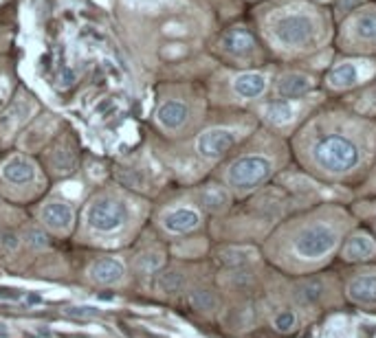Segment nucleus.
Wrapping results in <instances>:
<instances>
[{
	"label": "nucleus",
	"mask_w": 376,
	"mask_h": 338,
	"mask_svg": "<svg viewBox=\"0 0 376 338\" xmlns=\"http://www.w3.org/2000/svg\"><path fill=\"white\" fill-rule=\"evenodd\" d=\"M292 147L310 174L326 181H346L361 174L374 158L376 125L359 114L321 112L301 125Z\"/></svg>",
	"instance_id": "1"
},
{
	"label": "nucleus",
	"mask_w": 376,
	"mask_h": 338,
	"mask_svg": "<svg viewBox=\"0 0 376 338\" xmlns=\"http://www.w3.org/2000/svg\"><path fill=\"white\" fill-rule=\"evenodd\" d=\"M266 47L281 60H304L323 53L332 40V18L310 0H275L258 12Z\"/></svg>",
	"instance_id": "2"
},
{
	"label": "nucleus",
	"mask_w": 376,
	"mask_h": 338,
	"mask_svg": "<svg viewBox=\"0 0 376 338\" xmlns=\"http://www.w3.org/2000/svg\"><path fill=\"white\" fill-rule=\"evenodd\" d=\"M348 226V213L337 207H323L304 218L288 222L277 233L281 266L292 270L321 266L337 250Z\"/></svg>",
	"instance_id": "3"
},
{
	"label": "nucleus",
	"mask_w": 376,
	"mask_h": 338,
	"mask_svg": "<svg viewBox=\"0 0 376 338\" xmlns=\"http://www.w3.org/2000/svg\"><path fill=\"white\" fill-rule=\"evenodd\" d=\"M284 152H286L284 147L279 152L273 150V147H266V150H255L238 156L225 172L227 185L238 194L255 192L258 187H262L275 174L277 165L284 163L286 158Z\"/></svg>",
	"instance_id": "4"
},
{
	"label": "nucleus",
	"mask_w": 376,
	"mask_h": 338,
	"mask_svg": "<svg viewBox=\"0 0 376 338\" xmlns=\"http://www.w3.org/2000/svg\"><path fill=\"white\" fill-rule=\"evenodd\" d=\"M337 42L343 53L370 57L376 53V5H361L341 20Z\"/></svg>",
	"instance_id": "5"
},
{
	"label": "nucleus",
	"mask_w": 376,
	"mask_h": 338,
	"mask_svg": "<svg viewBox=\"0 0 376 338\" xmlns=\"http://www.w3.org/2000/svg\"><path fill=\"white\" fill-rule=\"evenodd\" d=\"M376 77V60L363 55H350L334 60L328 73L323 75V83L332 92H348L361 88Z\"/></svg>",
	"instance_id": "6"
},
{
	"label": "nucleus",
	"mask_w": 376,
	"mask_h": 338,
	"mask_svg": "<svg viewBox=\"0 0 376 338\" xmlns=\"http://www.w3.org/2000/svg\"><path fill=\"white\" fill-rule=\"evenodd\" d=\"M321 101L319 94H308L304 99H275L260 105V117L264 119L268 128L279 134H288L297 123H301L308 112Z\"/></svg>",
	"instance_id": "7"
},
{
	"label": "nucleus",
	"mask_w": 376,
	"mask_h": 338,
	"mask_svg": "<svg viewBox=\"0 0 376 338\" xmlns=\"http://www.w3.org/2000/svg\"><path fill=\"white\" fill-rule=\"evenodd\" d=\"M128 220V209L112 196L95 198L86 209V224L97 233H114Z\"/></svg>",
	"instance_id": "8"
},
{
	"label": "nucleus",
	"mask_w": 376,
	"mask_h": 338,
	"mask_svg": "<svg viewBox=\"0 0 376 338\" xmlns=\"http://www.w3.org/2000/svg\"><path fill=\"white\" fill-rule=\"evenodd\" d=\"M240 139H242V128H236V125H214V128H207L205 132L198 134L196 152L205 161H218L227 152H231Z\"/></svg>",
	"instance_id": "9"
},
{
	"label": "nucleus",
	"mask_w": 376,
	"mask_h": 338,
	"mask_svg": "<svg viewBox=\"0 0 376 338\" xmlns=\"http://www.w3.org/2000/svg\"><path fill=\"white\" fill-rule=\"evenodd\" d=\"M317 83L319 79L312 73L288 68L281 70L273 79L271 88H273V94L277 99H304L308 94H315Z\"/></svg>",
	"instance_id": "10"
},
{
	"label": "nucleus",
	"mask_w": 376,
	"mask_h": 338,
	"mask_svg": "<svg viewBox=\"0 0 376 338\" xmlns=\"http://www.w3.org/2000/svg\"><path fill=\"white\" fill-rule=\"evenodd\" d=\"M273 75L268 70H242L231 77V92L238 101H258L268 92Z\"/></svg>",
	"instance_id": "11"
},
{
	"label": "nucleus",
	"mask_w": 376,
	"mask_h": 338,
	"mask_svg": "<svg viewBox=\"0 0 376 338\" xmlns=\"http://www.w3.org/2000/svg\"><path fill=\"white\" fill-rule=\"evenodd\" d=\"M221 47L229 57L240 62H253L258 57V42L255 36L247 27H231L221 38Z\"/></svg>",
	"instance_id": "12"
},
{
	"label": "nucleus",
	"mask_w": 376,
	"mask_h": 338,
	"mask_svg": "<svg viewBox=\"0 0 376 338\" xmlns=\"http://www.w3.org/2000/svg\"><path fill=\"white\" fill-rule=\"evenodd\" d=\"M328 288L330 281L323 277H308V279H299L295 286H292V299L301 308H317L323 301L328 299Z\"/></svg>",
	"instance_id": "13"
},
{
	"label": "nucleus",
	"mask_w": 376,
	"mask_h": 338,
	"mask_svg": "<svg viewBox=\"0 0 376 338\" xmlns=\"http://www.w3.org/2000/svg\"><path fill=\"white\" fill-rule=\"evenodd\" d=\"M192 119V108L181 99H167L156 110V123L165 132H179Z\"/></svg>",
	"instance_id": "14"
},
{
	"label": "nucleus",
	"mask_w": 376,
	"mask_h": 338,
	"mask_svg": "<svg viewBox=\"0 0 376 338\" xmlns=\"http://www.w3.org/2000/svg\"><path fill=\"white\" fill-rule=\"evenodd\" d=\"M346 292H348L350 301L359 303V305H368V308H374L376 305V270L357 272L348 281Z\"/></svg>",
	"instance_id": "15"
},
{
	"label": "nucleus",
	"mask_w": 376,
	"mask_h": 338,
	"mask_svg": "<svg viewBox=\"0 0 376 338\" xmlns=\"http://www.w3.org/2000/svg\"><path fill=\"white\" fill-rule=\"evenodd\" d=\"M198 226H201V213L190 207L172 209L163 216V229L167 231V233L183 235V233H190V231H194Z\"/></svg>",
	"instance_id": "16"
},
{
	"label": "nucleus",
	"mask_w": 376,
	"mask_h": 338,
	"mask_svg": "<svg viewBox=\"0 0 376 338\" xmlns=\"http://www.w3.org/2000/svg\"><path fill=\"white\" fill-rule=\"evenodd\" d=\"M40 218L47 226L55 229V231H66L73 220H75V211H73L71 205L62 203V200H51L40 211Z\"/></svg>",
	"instance_id": "17"
},
{
	"label": "nucleus",
	"mask_w": 376,
	"mask_h": 338,
	"mask_svg": "<svg viewBox=\"0 0 376 338\" xmlns=\"http://www.w3.org/2000/svg\"><path fill=\"white\" fill-rule=\"evenodd\" d=\"M376 255V242L368 233H354L341 248V257L346 261H363Z\"/></svg>",
	"instance_id": "18"
},
{
	"label": "nucleus",
	"mask_w": 376,
	"mask_h": 338,
	"mask_svg": "<svg viewBox=\"0 0 376 338\" xmlns=\"http://www.w3.org/2000/svg\"><path fill=\"white\" fill-rule=\"evenodd\" d=\"M3 178L12 185H27L36 178V165L25 156H14L3 165Z\"/></svg>",
	"instance_id": "19"
},
{
	"label": "nucleus",
	"mask_w": 376,
	"mask_h": 338,
	"mask_svg": "<svg viewBox=\"0 0 376 338\" xmlns=\"http://www.w3.org/2000/svg\"><path fill=\"white\" fill-rule=\"evenodd\" d=\"M90 277L97 283H103V286H114L123 279V266L117 259L103 257L90 266Z\"/></svg>",
	"instance_id": "20"
},
{
	"label": "nucleus",
	"mask_w": 376,
	"mask_h": 338,
	"mask_svg": "<svg viewBox=\"0 0 376 338\" xmlns=\"http://www.w3.org/2000/svg\"><path fill=\"white\" fill-rule=\"evenodd\" d=\"M31 112H34V105H31V101L27 99H18L12 108H9L5 114H3V119H0V128H3L5 136L12 134L16 128H20L29 117H31Z\"/></svg>",
	"instance_id": "21"
},
{
	"label": "nucleus",
	"mask_w": 376,
	"mask_h": 338,
	"mask_svg": "<svg viewBox=\"0 0 376 338\" xmlns=\"http://www.w3.org/2000/svg\"><path fill=\"white\" fill-rule=\"evenodd\" d=\"M258 259V250L251 246H225L218 250V261L229 268H242Z\"/></svg>",
	"instance_id": "22"
},
{
	"label": "nucleus",
	"mask_w": 376,
	"mask_h": 338,
	"mask_svg": "<svg viewBox=\"0 0 376 338\" xmlns=\"http://www.w3.org/2000/svg\"><path fill=\"white\" fill-rule=\"evenodd\" d=\"M201 203L205 205L207 211H212V213H223V211L229 207V203H231V198H229V192L225 187L209 185V187L203 189Z\"/></svg>",
	"instance_id": "23"
},
{
	"label": "nucleus",
	"mask_w": 376,
	"mask_h": 338,
	"mask_svg": "<svg viewBox=\"0 0 376 338\" xmlns=\"http://www.w3.org/2000/svg\"><path fill=\"white\" fill-rule=\"evenodd\" d=\"M156 286H159V290L165 292V294H176V292L183 290L185 279H183V274L179 270H167V272L159 274V281H156Z\"/></svg>",
	"instance_id": "24"
},
{
	"label": "nucleus",
	"mask_w": 376,
	"mask_h": 338,
	"mask_svg": "<svg viewBox=\"0 0 376 338\" xmlns=\"http://www.w3.org/2000/svg\"><path fill=\"white\" fill-rule=\"evenodd\" d=\"M190 305L198 312H214L218 305V299L212 290H194L190 294Z\"/></svg>",
	"instance_id": "25"
},
{
	"label": "nucleus",
	"mask_w": 376,
	"mask_h": 338,
	"mask_svg": "<svg viewBox=\"0 0 376 338\" xmlns=\"http://www.w3.org/2000/svg\"><path fill=\"white\" fill-rule=\"evenodd\" d=\"M273 327L279 334H290L297 330V314L290 308H281L275 316H273Z\"/></svg>",
	"instance_id": "26"
},
{
	"label": "nucleus",
	"mask_w": 376,
	"mask_h": 338,
	"mask_svg": "<svg viewBox=\"0 0 376 338\" xmlns=\"http://www.w3.org/2000/svg\"><path fill=\"white\" fill-rule=\"evenodd\" d=\"M125 5L130 9H137V12L156 14V12H163V9L176 5V0H125Z\"/></svg>",
	"instance_id": "27"
},
{
	"label": "nucleus",
	"mask_w": 376,
	"mask_h": 338,
	"mask_svg": "<svg viewBox=\"0 0 376 338\" xmlns=\"http://www.w3.org/2000/svg\"><path fill=\"white\" fill-rule=\"evenodd\" d=\"M163 266V257L159 255V252H145V255H141L139 259H137V268L141 270V272H145V274H152V272H156Z\"/></svg>",
	"instance_id": "28"
},
{
	"label": "nucleus",
	"mask_w": 376,
	"mask_h": 338,
	"mask_svg": "<svg viewBox=\"0 0 376 338\" xmlns=\"http://www.w3.org/2000/svg\"><path fill=\"white\" fill-rule=\"evenodd\" d=\"M25 239H27L29 248H34V250H42V248H49V235H47V233H45V231H42V229H36V226H31V229L27 231Z\"/></svg>",
	"instance_id": "29"
},
{
	"label": "nucleus",
	"mask_w": 376,
	"mask_h": 338,
	"mask_svg": "<svg viewBox=\"0 0 376 338\" xmlns=\"http://www.w3.org/2000/svg\"><path fill=\"white\" fill-rule=\"evenodd\" d=\"M365 0H334V18L343 20L348 14H352L354 9H359Z\"/></svg>",
	"instance_id": "30"
},
{
	"label": "nucleus",
	"mask_w": 376,
	"mask_h": 338,
	"mask_svg": "<svg viewBox=\"0 0 376 338\" xmlns=\"http://www.w3.org/2000/svg\"><path fill=\"white\" fill-rule=\"evenodd\" d=\"M18 235L14 233V231H0V246H3L5 250H16L18 248Z\"/></svg>",
	"instance_id": "31"
},
{
	"label": "nucleus",
	"mask_w": 376,
	"mask_h": 338,
	"mask_svg": "<svg viewBox=\"0 0 376 338\" xmlns=\"http://www.w3.org/2000/svg\"><path fill=\"white\" fill-rule=\"evenodd\" d=\"M99 310L90 308V305H79V308H68V316H75V319H88V316H97Z\"/></svg>",
	"instance_id": "32"
},
{
	"label": "nucleus",
	"mask_w": 376,
	"mask_h": 338,
	"mask_svg": "<svg viewBox=\"0 0 376 338\" xmlns=\"http://www.w3.org/2000/svg\"><path fill=\"white\" fill-rule=\"evenodd\" d=\"M7 94H9V83L5 77H0V103L7 99Z\"/></svg>",
	"instance_id": "33"
},
{
	"label": "nucleus",
	"mask_w": 376,
	"mask_h": 338,
	"mask_svg": "<svg viewBox=\"0 0 376 338\" xmlns=\"http://www.w3.org/2000/svg\"><path fill=\"white\" fill-rule=\"evenodd\" d=\"M25 303L27 305H38V303H42V297H40V294H36V292H29L25 297Z\"/></svg>",
	"instance_id": "34"
},
{
	"label": "nucleus",
	"mask_w": 376,
	"mask_h": 338,
	"mask_svg": "<svg viewBox=\"0 0 376 338\" xmlns=\"http://www.w3.org/2000/svg\"><path fill=\"white\" fill-rule=\"evenodd\" d=\"M99 299H101V301H110V299H112V294H99Z\"/></svg>",
	"instance_id": "35"
},
{
	"label": "nucleus",
	"mask_w": 376,
	"mask_h": 338,
	"mask_svg": "<svg viewBox=\"0 0 376 338\" xmlns=\"http://www.w3.org/2000/svg\"><path fill=\"white\" fill-rule=\"evenodd\" d=\"M310 3H330V0H310Z\"/></svg>",
	"instance_id": "36"
}]
</instances>
